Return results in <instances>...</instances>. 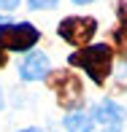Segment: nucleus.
Returning a JSON list of instances; mask_svg holds the SVG:
<instances>
[{"label":"nucleus","instance_id":"5","mask_svg":"<svg viewBox=\"0 0 127 132\" xmlns=\"http://www.w3.org/2000/svg\"><path fill=\"white\" fill-rule=\"evenodd\" d=\"M92 119L98 124H103V127H108V129H119L124 124L127 113H124V108L119 103H114L111 97H106V100H100V103L92 108Z\"/></svg>","mask_w":127,"mask_h":132},{"label":"nucleus","instance_id":"8","mask_svg":"<svg viewBox=\"0 0 127 132\" xmlns=\"http://www.w3.org/2000/svg\"><path fill=\"white\" fill-rule=\"evenodd\" d=\"M57 3H59V0H27V5H30V8H35V11H43V8H57Z\"/></svg>","mask_w":127,"mask_h":132},{"label":"nucleus","instance_id":"7","mask_svg":"<svg viewBox=\"0 0 127 132\" xmlns=\"http://www.w3.org/2000/svg\"><path fill=\"white\" fill-rule=\"evenodd\" d=\"M62 124H65L68 132H92L98 121H95L89 113H84V111H68V116L62 119Z\"/></svg>","mask_w":127,"mask_h":132},{"label":"nucleus","instance_id":"1","mask_svg":"<svg viewBox=\"0 0 127 132\" xmlns=\"http://www.w3.org/2000/svg\"><path fill=\"white\" fill-rule=\"evenodd\" d=\"M70 65L76 68H84V73L89 76L98 86H103L111 73V65H114V51L108 43H95V46H87L84 51H76L68 57Z\"/></svg>","mask_w":127,"mask_h":132},{"label":"nucleus","instance_id":"10","mask_svg":"<svg viewBox=\"0 0 127 132\" xmlns=\"http://www.w3.org/2000/svg\"><path fill=\"white\" fill-rule=\"evenodd\" d=\"M5 59H8V57H5V49L0 46V68H5Z\"/></svg>","mask_w":127,"mask_h":132},{"label":"nucleus","instance_id":"12","mask_svg":"<svg viewBox=\"0 0 127 132\" xmlns=\"http://www.w3.org/2000/svg\"><path fill=\"white\" fill-rule=\"evenodd\" d=\"M76 5H87V3H92V0H73Z\"/></svg>","mask_w":127,"mask_h":132},{"label":"nucleus","instance_id":"3","mask_svg":"<svg viewBox=\"0 0 127 132\" xmlns=\"http://www.w3.org/2000/svg\"><path fill=\"white\" fill-rule=\"evenodd\" d=\"M46 81H49L51 92L57 94V103L62 108H70V111H73V108L81 103L84 86H81V81H78L76 73H70V70H57V73H51Z\"/></svg>","mask_w":127,"mask_h":132},{"label":"nucleus","instance_id":"6","mask_svg":"<svg viewBox=\"0 0 127 132\" xmlns=\"http://www.w3.org/2000/svg\"><path fill=\"white\" fill-rule=\"evenodd\" d=\"M49 73H51L49 70V57L43 51H30L19 65L22 81H43V78H49Z\"/></svg>","mask_w":127,"mask_h":132},{"label":"nucleus","instance_id":"11","mask_svg":"<svg viewBox=\"0 0 127 132\" xmlns=\"http://www.w3.org/2000/svg\"><path fill=\"white\" fill-rule=\"evenodd\" d=\"M19 132H41L38 127H27V129H19Z\"/></svg>","mask_w":127,"mask_h":132},{"label":"nucleus","instance_id":"4","mask_svg":"<svg viewBox=\"0 0 127 132\" xmlns=\"http://www.w3.org/2000/svg\"><path fill=\"white\" fill-rule=\"evenodd\" d=\"M57 32L70 46H87L95 38V32H98V22L92 16H68V19L59 22Z\"/></svg>","mask_w":127,"mask_h":132},{"label":"nucleus","instance_id":"2","mask_svg":"<svg viewBox=\"0 0 127 132\" xmlns=\"http://www.w3.org/2000/svg\"><path fill=\"white\" fill-rule=\"evenodd\" d=\"M41 40V32L30 22H14V24H0V46L5 51H30Z\"/></svg>","mask_w":127,"mask_h":132},{"label":"nucleus","instance_id":"13","mask_svg":"<svg viewBox=\"0 0 127 132\" xmlns=\"http://www.w3.org/2000/svg\"><path fill=\"white\" fill-rule=\"evenodd\" d=\"M3 103H5V100H3V86H0V108H3Z\"/></svg>","mask_w":127,"mask_h":132},{"label":"nucleus","instance_id":"9","mask_svg":"<svg viewBox=\"0 0 127 132\" xmlns=\"http://www.w3.org/2000/svg\"><path fill=\"white\" fill-rule=\"evenodd\" d=\"M22 0H0V11H16Z\"/></svg>","mask_w":127,"mask_h":132}]
</instances>
